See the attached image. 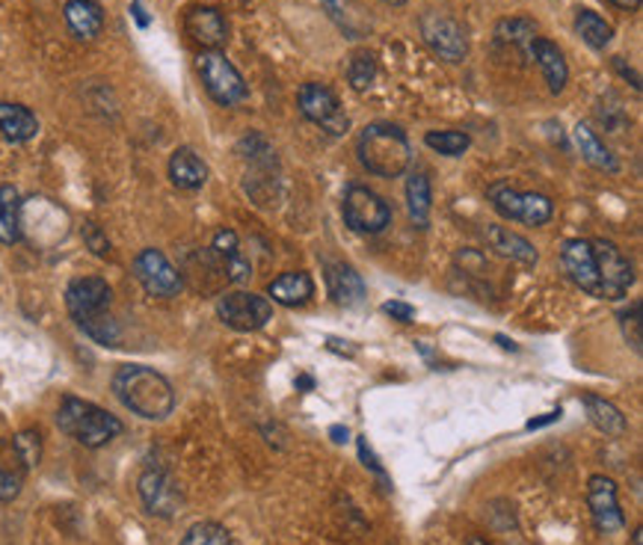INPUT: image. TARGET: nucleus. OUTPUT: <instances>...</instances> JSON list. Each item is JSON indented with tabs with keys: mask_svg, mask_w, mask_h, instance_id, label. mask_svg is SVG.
I'll use <instances>...</instances> for the list:
<instances>
[{
	"mask_svg": "<svg viewBox=\"0 0 643 545\" xmlns=\"http://www.w3.org/2000/svg\"><path fill=\"white\" fill-rule=\"evenodd\" d=\"M113 391L134 416L146 421H164L175 409V391L169 379L146 365H122L113 374Z\"/></svg>",
	"mask_w": 643,
	"mask_h": 545,
	"instance_id": "1",
	"label": "nucleus"
},
{
	"mask_svg": "<svg viewBox=\"0 0 643 545\" xmlns=\"http://www.w3.org/2000/svg\"><path fill=\"white\" fill-rule=\"evenodd\" d=\"M111 285L98 276L74 279L72 285L65 287V305H69L74 324L81 326L92 342L104 344V347L120 342V324L111 315Z\"/></svg>",
	"mask_w": 643,
	"mask_h": 545,
	"instance_id": "2",
	"label": "nucleus"
},
{
	"mask_svg": "<svg viewBox=\"0 0 643 545\" xmlns=\"http://www.w3.org/2000/svg\"><path fill=\"white\" fill-rule=\"evenodd\" d=\"M359 164L380 178H397L404 176L409 160H413V148L409 139L397 125L392 122H374L362 128L356 139Z\"/></svg>",
	"mask_w": 643,
	"mask_h": 545,
	"instance_id": "3",
	"label": "nucleus"
},
{
	"mask_svg": "<svg viewBox=\"0 0 643 545\" xmlns=\"http://www.w3.org/2000/svg\"><path fill=\"white\" fill-rule=\"evenodd\" d=\"M56 427L83 448H104L122 433V421L90 400L63 398L56 409Z\"/></svg>",
	"mask_w": 643,
	"mask_h": 545,
	"instance_id": "4",
	"label": "nucleus"
},
{
	"mask_svg": "<svg viewBox=\"0 0 643 545\" xmlns=\"http://www.w3.org/2000/svg\"><path fill=\"white\" fill-rule=\"evenodd\" d=\"M196 72L203 77L205 93L222 107H235V104L247 102V84H243L240 72L226 60L222 51H203L196 56Z\"/></svg>",
	"mask_w": 643,
	"mask_h": 545,
	"instance_id": "5",
	"label": "nucleus"
},
{
	"mask_svg": "<svg viewBox=\"0 0 643 545\" xmlns=\"http://www.w3.org/2000/svg\"><path fill=\"white\" fill-rule=\"evenodd\" d=\"M487 196L492 208H496L505 220L525 222V226H546L554 213V205H551L549 196L542 193H522V190H514L505 181L487 187Z\"/></svg>",
	"mask_w": 643,
	"mask_h": 545,
	"instance_id": "6",
	"label": "nucleus"
},
{
	"mask_svg": "<svg viewBox=\"0 0 643 545\" xmlns=\"http://www.w3.org/2000/svg\"><path fill=\"white\" fill-rule=\"evenodd\" d=\"M341 213H344V222L350 229L359 231V234H380L392 222V208H388L386 199L362 185L348 187L344 202H341Z\"/></svg>",
	"mask_w": 643,
	"mask_h": 545,
	"instance_id": "7",
	"label": "nucleus"
},
{
	"mask_svg": "<svg viewBox=\"0 0 643 545\" xmlns=\"http://www.w3.org/2000/svg\"><path fill=\"white\" fill-rule=\"evenodd\" d=\"M297 104H300V113H303L305 119L326 130V134H332V137L348 134L350 128L348 113L341 111L339 95L332 93L330 86L303 84L300 86V93H297Z\"/></svg>",
	"mask_w": 643,
	"mask_h": 545,
	"instance_id": "8",
	"label": "nucleus"
},
{
	"mask_svg": "<svg viewBox=\"0 0 643 545\" xmlns=\"http://www.w3.org/2000/svg\"><path fill=\"white\" fill-rule=\"evenodd\" d=\"M217 315L229 329L238 333H256L273 317V305L267 296H258L252 291H229L217 303Z\"/></svg>",
	"mask_w": 643,
	"mask_h": 545,
	"instance_id": "9",
	"label": "nucleus"
},
{
	"mask_svg": "<svg viewBox=\"0 0 643 545\" xmlns=\"http://www.w3.org/2000/svg\"><path fill=\"white\" fill-rule=\"evenodd\" d=\"M593 255H597L599 268V300H623L629 294V287L634 285V268L632 261L625 259L620 247L602 238H593Z\"/></svg>",
	"mask_w": 643,
	"mask_h": 545,
	"instance_id": "10",
	"label": "nucleus"
},
{
	"mask_svg": "<svg viewBox=\"0 0 643 545\" xmlns=\"http://www.w3.org/2000/svg\"><path fill=\"white\" fill-rule=\"evenodd\" d=\"M418 24H422V36L431 45L433 54H439L448 63H463L466 60V54H469V39H466V30L459 28L450 15H442V12L431 10L424 12Z\"/></svg>",
	"mask_w": 643,
	"mask_h": 545,
	"instance_id": "11",
	"label": "nucleus"
},
{
	"mask_svg": "<svg viewBox=\"0 0 643 545\" xmlns=\"http://www.w3.org/2000/svg\"><path fill=\"white\" fill-rule=\"evenodd\" d=\"M134 276L143 287H146L152 296H160V300H169V296H178L182 291V273L169 264L160 250H143L134 259Z\"/></svg>",
	"mask_w": 643,
	"mask_h": 545,
	"instance_id": "12",
	"label": "nucleus"
},
{
	"mask_svg": "<svg viewBox=\"0 0 643 545\" xmlns=\"http://www.w3.org/2000/svg\"><path fill=\"white\" fill-rule=\"evenodd\" d=\"M588 507L599 534H616L625 527V516L616 501V483L605 474H593L588 481Z\"/></svg>",
	"mask_w": 643,
	"mask_h": 545,
	"instance_id": "13",
	"label": "nucleus"
},
{
	"mask_svg": "<svg viewBox=\"0 0 643 545\" xmlns=\"http://www.w3.org/2000/svg\"><path fill=\"white\" fill-rule=\"evenodd\" d=\"M561 268L570 276L572 285H579L584 294L597 296V300L602 296V291H599V268L597 255H593V243L581 241V238L563 243Z\"/></svg>",
	"mask_w": 643,
	"mask_h": 545,
	"instance_id": "14",
	"label": "nucleus"
},
{
	"mask_svg": "<svg viewBox=\"0 0 643 545\" xmlns=\"http://www.w3.org/2000/svg\"><path fill=\"white\" fill-rule=\"evenodd\" d=\"M139 499H143V504H146L152 516L173 518L182 510V490H178V483L166 472H160V469L143 472V478H139Z\"/></svg>",
	"mask_w": 643,
	"mask_h": 545,
	"instance_id": "15",
	"label": "nucleus"
},
{
	"mask_svg": "<svg viewBox=\"0 0 643 545\" xmlns=\"http://www.w3.org/2000/svg\"><path fill=\"white\" fill-rule=\"evenodd\" d=\"M184 30L203 51H220L229 42V24L214 7H190L184 15Z\"/></svg>",
	"mask_w": 643,
	"mask_h": 545,
	"instance_id": "16",
	"label": "nucleus"
},
{
	"mask_svg": "<svg viewBox=\"0 0 643 545\" xmlns=\"http://www.w3.org/2000/svg\"><path fill=\"white\" fill-rule=\"evenodd\" d=\"M528 56L537 60V65H540L542 74H546V84H549L551 93L558 95L567 90V81H570V65H567V60H563L561 48L554 45V42H549V39L533 36L531 45H528Z\"/></svg>",
	"mask_w": 643,
	"mask_h": 545,
	"instance_id": "17",
	"label": "nucleus"
},
{
	"mask_svg": "<svg viewBox=\"0 0 643 545\" xmlns=\"http://www.w3.org/2000/svg\"><path fill=\"white\" fill-rule=\"evenodd\" d=\"M484 238H487L489 250L496 252V255L516 261V264H525V268H533L537 259H540L531 241H525L522 234H516V231L505 229V226H487Z\"/></svg>",
	"mask_w": 643,
	"mask_h": 545,
	"instance_id": "18",
	"label": "nucleus"
},
{
	"mask_svg": "<svg viewBox=\"0 0 643 545\" xmlns=\"http://www.w3.org/2000/svg\"><path fill=\"white\" fill-rule=\"evenodd\" d=\"M267 294L273 296V303L286 305V308H297V305H305L312 300L314 282L303 270H291V273H282L279 279H273L267 285Z\"/></svg>",
	"mask_w": 643,
	"mask_h": 545,
	"instance_id": "19",
	"label": "nucleus"
},
{
	"mask_svg": "<svg viewBox=\"0 0 643 545\" xmlns=\"http://www.w3.org/2000/svg\"><path fill=\"white\" fill-rule=\"evenodd\" d=\"M326 287L332 300L344 308H353L365 300V282L350 264H326Z\"/></svg>",
	"mask_w": 643,
	"mask_h": 545,
	"instance_id": "20",
	"label": "nucleus"
},
{
	"mask_svg": "<svg viewBox=\"0 0 643 545\" xmlns=\"http://www.w3.org/2000/svg\"><path fill=\"white\" fill-rule=\"evenodd\" d=\"M28 472L30 469L21 462L12 439H0V501H3V504L19 499Z\"/></svg>",
	"mask_w": 643,
	"mask_h": 545,
	"instance_id": "21",
	"label": "nucleus"
},
{
	"mask_svg": "<svg viewBox=\"0 0 643 545\" xmlns=\"http://www.w3.org/2000/svg\"><path fill=\"white\" fill-rule=\"evenodd\" d=\"M169 178L178 190H199L208 181V167L194 148H175L169 158Z\"/></svg>",
	"mask_w": 643,
	"mask_h": 545,
	"instance_id": "22",
	"label": "nucleus"
},
{
	"mask_svg": "<svg viewBox=\"0 0 643 545\" xmlns=\"http://www.w3.org/2000/svg\"><path fill=\"white\" fill-rule=\"evenodd\" d=\"M65 24H69L74 36L83 39V42H92L104 28L102 7L92 3V0H69L65 3Z\"/></svg>",
	"mask_w": 643,
	"mask_h": 545,
	"instance_id": "23",
	"label": "nucleus"
},
{
	"mask_svg": "<svg viewBox=\"0 0 643 545\" xmlns=\"http://www.w3.org/2000/svg\"><path fill=\"white\" fill-rule=\"evenodd\" d=\"M39 119L33 111L21 107V104L0 102V134L10 139V143H28L37 137Z\"/></svg>",
	"mask_w": 643,
	"mask_h": 545,
	"instance_id": "24",
	"label": "nucleus"
},
{
	"mask_svg": "<svg viewBox=\"0 0 643 545\" xmlns=\"http://www.w3.org/2000/svg\"><path fill=\"white\" fill-rule=\"evenodd\" d=\"M575 143H579V148H581V158L588 160L590 167L593 169H599V172H620V164H616V158L611 155V148L602 143V139L593 134V128L590 125H575Z\"/></svg>",
	"mask_w": 643,
	"mask_h": 545,
	"instance_id": "25",
	"label": "nucleus"
},
{
	"mask_svg": "<svg viewBox=\"0 0 643 545\" xmlns=\"http://www.w3.org/2000/svg\"><path fill=\"white\" fill-rule=\"evenodd\" d=\"M581 403H584V409H588L590 425L597 427L599 433L623 436L625 430H629V425H625V416L614 407V403H611V400L597 398V395H584V398H581Z\"/></svg>",
	"mask_w": 643,
	"mask_h": 545,
	"instance_id": "26",
	"label": "nucleus"
},
{
	"mask_svg": "<svg viewBox=\"0 0 643 545\" xmlns=\"http://www.w3.org/2000/svg\"><path fill=\"white\" fill-rule=\"evenodd\" d=\"M21 241V196L12 185H0V243Z\"/></svg>",
	"mask_w": 643,
	"mask_h": 545,
	"instance_id": "27",
	"label": "nucleus"
},
{
	"mask_svg": "<svg viewBox=\"0 0 643 545\" xmlns=\"http://www.w3.org/2000/svg\"><path fill=\"white\" fill-rule=\"evenodd\" d=\"M431 181L424 172H413V176L406 178V208H409V217L418 229H424L427 222H431Z\"/></svg>",
	"mask_w": 643,
	"mask_h": 545,
	"instance_id": "28",
	"label": "nucleus"
},
{
	"mask_svg": "<svg viewBox=\"0 0 643 545\" xmlns=\"http://www.w3.org/2000/svg\"><path fill=\"white\" fill-rule=\"evenodd\" d=\"M533 36H537V24H533L531 19L498 21V28H496L498 45H507V48H514V51L528 54V45H531Z\"/></svg>",
	"mask_w": 643,
	"mask_h": 545,
	"instance_id": "29",
	"label": "nucleus"
},
{
	"mask_svg": "<svg viewBox=\"0 0 643 545\" xmlns=\"http://www.w3.org/2000/svg\"><path fill=\"white\" fill-rule=\"evenodd\" d=\"M575 30H579V36L584 39L590 48H597V51H602V48L614 39V28L593 10H579V15H575Z\"/></svg>",
	"mask_w": 643,
	"mask_h": 545,
	"instance_id": "30",
	"label": "nucleus"
},
{
	"mask_svg": "<svg viewBox=\"0 0 643 545\" xmlns=\"http://www.w3.org/2000/svg\"><path fill=\"white\" fill-rule=\"evenodd\" d=\"M424 143L433 151H439L445 158H459V155H466L471 146L469 134H463V130H427L424 134Z\"/></svg>",
	"mask_w": 643,
	"mask_h": 545,
	"instance_id": "31",
	"label": "nucleus"
},
{
	"mask_svg": "<svg viewBox=\"0 0 643 545\" xmlns=\"http://www.w3.org/2000/svg\"><path fill=\"white\" fill-rule=\"evenodd\" d=\"M374 77H377V56L371 51H359V54L350 56L348 81L356 93H365L367 86L374 84Z\"/></svg>",
	"mask_w": 643,
	"mask_h": 545,
	"instance_id": "32",
	"label": "nucleus"
},
{
	"mask_svg": "<svg viewBox=\"0 0 643 545\" xmlns=\"http://www.w3.org/2000/svg\"><path fill=\"white\" fill-rule=\"evenodd\" d=\"M182 545H231V534L217 522H196L187 534H184Z\"/></svg>",
	"mask_w": 643,
	"mask_h": 545,
	"instance_id": "33",
	"label": "nucleus"
},
{
	"mask_svg": "<svg viewBox=\"0 0 643 545\" xmlns=\"http://www.w3.org/2000/svg\"><path fill=\"white\" fill-rule=\"evenodd\" d=\"M12 444H15L21 462H24L28 469H37L39 460H42V436H39L37 430H21V433L12 439Z\"/></svg>",
	"mask_w": 643,
	"mask_h": 545,
	"instance_id": "34",
	"label": "nucleus"
},
{
	"mask_svg": "<svg viewBox=\"0 0 643 545\" xmlns=\"http://www.w3.org/2000/svg\"><path fill=\"white\" fill-rule=\"evenodd\" d=\"M620 324H623L625 342L632 344L634 353H641V303H632V308L620 315Z\"/></svg>",
	"mask_w": 643,
	"mask_h": 545,
	"instance_id": "35",
	"label": "nucleus"
},
{
	"mask_svg": "<svg viewBox=\"0 0 643 545\" xmlns=\"http://www.w3.org/2000/svg\"><path fill=\"white\" fill-rule=\"evenodd\" d=\"M83 238H86V243H90V250L95 252V255H107V252H111V241L104 238L102 229H98L95 222H86V226H83Z\"/></svg>",
	"mask_w": 643,
	"mask_h": 545,
	"instance_id": "36",
	"label": "nucleus"
},
{
	"mask_svg": "<svg viewBox=\"0 0 643 545\" xmlns=\"http://www.w3.org/2000/svg\"><path fill=\"white\" fill-rule=\"evenodd\" d=\"M359 457H362V460H365L367 469H371V472L377 474L380 481H383V483H386V486H388L386 472H383V465H380V462H377V457H374V451H371V448H367L365 439H359Z\"/></svg>",
	"mask_w": 643,
	"mask_h": 545,
	"instance_id": "37",
	"label": "nucleus"
},
{
	"mask_svg": "<svg viewBox=\"0 0 643 545\" xmlns=\"http://www.w3.org/2000/svg\"><path fill=\"white\" fill-rule=\"evenodd\" d=\"M383 312H386V315L395 317V321H401V324H409V321H413V317H415V308H413V305L397 303V300H392V303L383 305Z\"/></svg>",
	"mask_w": 643,
	"mask_h": 545,
	"instance_id": "38",
	"label": "nucleus"
},
{
	"mask_svg": "<svg viewBox=\"0 0 643 545\" xmlns=\"http://www.w3.org/2000/svg\"><path fill=\"white\" fill-rule=\"evenodd\" d=\"M614 65H616V69H620V74H623V77H632V86H634V90H641V77H637V72H632V69H625L623 60H620V56H616V60H614Z\"/></svg>",
	"mask_w": 643,
	"mask_h": 545,
	"instance_id": "39",
	"label": "nucleus"
},
{
	"mask_svg": "<svg viewBox=\"0 0 643 545\" xmlns=\"http://www.w3.org/2000/svg\"><path fill=\"white\" fill-rule=\"evenodd\" d=\"M608 3H614L616 10H629V12H634L637 7H641V0H608Z\"/></svg>",
	"mask_w": 643,
	"mask_h": 545,
	"instance_id": "40",
	"label": "nucleus"
},
{
	"mask_svg": "<svg viewBox=\"0 0 643 545\" xmlns=\"http://www.w3.org/2000/svg\"><path fill=\"white\" fill-rule=\"evenodd\" d=\"M131 12H134V19H137L139 28H148V15L143 12V7H139V3H131Z\"/></svg>",
	"mask_w": 643,
	"mask_h": 545,
	"instance_id": "41",
	"label": "nucleus"
},
{
	"mask_svg": "<svg viewBox=\"0 0 643 545\" xmlns=\"http://www.w3.org/2000/svg\"><path fill=\"white\" fill-rule=\"evenodd\" d=\"M554 418H561V409L558 412H551V416H546V418H540V421H528V427H542V425H549V421H554Z\"/></svg>",
	"mask_w": 643,
	"mask_h": 545,
	"instance_id": "42",
	"label": "nucleus"
},
{
	"mask_svg": "<svg viewBox=\"0 0 643 545\" xmlns=\"http://www.w3.org/2000/svg\"><path fill=\"white\" fill-rule=\"evenodd\" d=\"M496 342H498V344H501V347H505V350H516V344H514V342H507L505 335H498Z\"/></svg>",
	"mask_w": 643,
	"mask_h": 545,
	"instance_id": "43",
	"label": "nucleus"
},
{
	"mask_svg": "<svg viewBox=\"0 0 643 545\" xmlns=\"http://www.w3.org/2000/svg\"><path fill=\"white\" fill-rule=\"evenodd\" d=\"M466 545H492V543H487L484 536H469V543H466Z\"/></svg>",
	"mask_w": 643,
	"mask_h": 545,
	"instance_id": "44",
	"label": "nucleus"
},
{
	"mask_svg": "<svg viewBox=\"0 0 643 545\" xmlns=\"http://www.w3.org/2000/svg\"><path fill=\"white\" fill-rule=\"evenodd\" d=\"M641 534H643V531L637 527V531H634V536H632V545H641Z\"/></svg>",
	"mask_w": 643,
	"mask_h": 545,
	"instance_id": "45",
	"label": "nucleus"
},
{
	"mask_svg": "<svg viewBox=\"0 0 643 545\" xmlns=\"http://www.w3.org/2000/svg\"><path fill=\"white\" fill-rule=\"evenodd\" d=\"M383 3H388V7H404L406 0H383Z\"/></svg>",
	"mask_w": 643,
	"mask_h": 545,
	"instance_id": "46",
	"label": "nucleus"
},
{
	"mask_svg": "<svg viewBox=\"0 0 643 545\" xmlns=\"http://www.w3.org/2000/svg\"><path fill=\"white\" fill-rule=\"evenodd\" d=\"M92 3H95V0H92Z\"/></svg>",
	"mask_w": 643,
	"mask_h": 545,
	"instance_id": "47",
	"label": "nucleus"
}]
</instances>
